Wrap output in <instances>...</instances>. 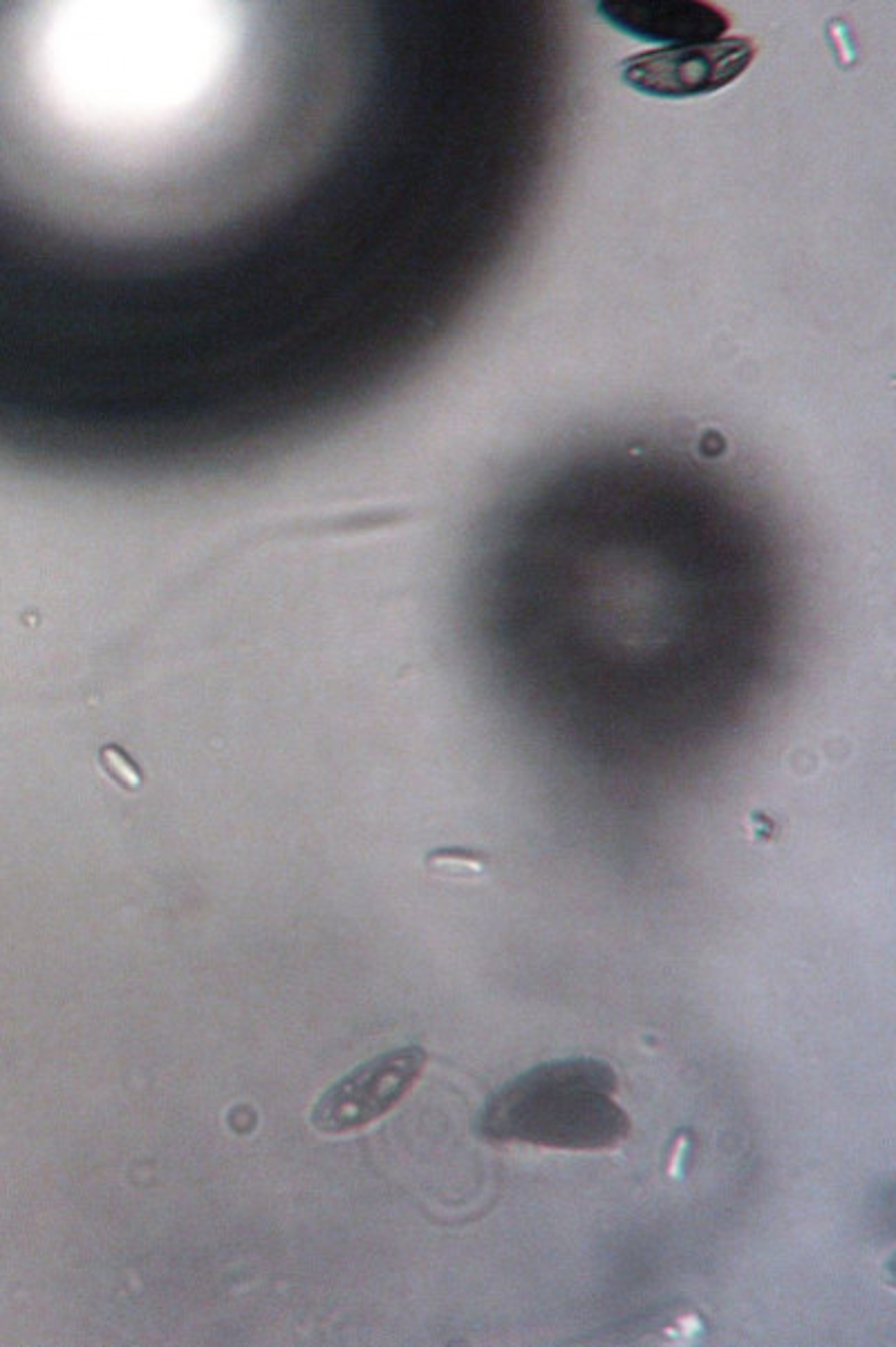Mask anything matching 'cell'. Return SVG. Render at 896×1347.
<instances>
[{"label": "cell", "mask_w": 896, "mask_h": 1347, "mask_svg": "<svg viewBox=\"0 0 896 1347\" xmlns=\"http://www.w3.org/2000/svg\"><path fill=\"white\" fill-rule=\"evenodd\" d=\"M617 1079L590 1059L551 1063L511 1083L482 1117V1135L549 1148H610L630 1121L610 1094Z\"/></svg>", "instance_id": "1"}, {"label": "cell", "mask_w": 896, "mask_h": 1347, "mask_svg": "<svg viewBox=\"0 0 896 1347\" xmlns=\"http://www.w3.org/2000/svg\"><path fill=\"white\" fill-rule=\"evenodd\" d=\"M755 59L751 38L730 36L713 43L664 47L623 61L626 85L657 99H690L735 83Z\"/></svg>", "instance_id": "2"}, {"label": "cell", "mask_w": 896, "mask_h": 1347, "mask_svg": "<svg viewBox=\"0 0 896 1347\" xmlns=\"http://www.w3.org/2000/svg\"><path fill=\"white\" fill-rule=\"evenodd\" d=\"M424 1063L426 1052L413 1045L359 1065L320 1097L311 1112V1123L316 1130L329 1135L368 1126L384 1117L413 1088Z\"/></svg>", "instance_id": "3"}, {"label": "cell", "mask_w": 896, "mask_h": 1347, "mask_svg": "<svg viewBox=\"0 0 896 1347\" xmlns=\"http://www.w3.org/2000/svg\"><path fill=\"white\" fill-rule=\"evenodd\" d=\"M597 9L619 32L672 47L713 43L728 30L722 9L695 0H610Z\"/></svg>", "instance_id": "4"}, {"label": "cell", "mask_w": 896, "mask_h": 1347, "mask_svg": "<svg viewBox=\"0 0 896 1347\" xmlns=\"http://www.w3.org/2000/svg\"><path fill=\"white\" fill-rule=\"evenodd\" d=\"M426 868L444 877H482L489 870V855L466 848H442L428 852Z\"/></svg>", "instance_id": "5"}, {"label": "cell", "mask_w": 896, "mask_h": 1347, "mask_svg": "<svg viewBox=\"0 0 896 1347\" xmlns=\"http://www.w3.org/2000/svg\"><path fill=\"white\" fill-rule=\"evenodd\" d=\"M99 762L101 769L108 773L115 784H120L126 792H138L144 784L138 764L129 758V753L122 751L120 747H115V744H108V747H103L99 751Z\"/></svg>", "instance_id": "6"}]
</instances>
